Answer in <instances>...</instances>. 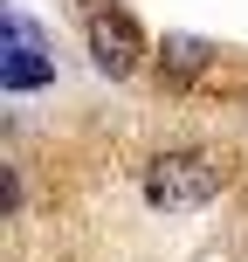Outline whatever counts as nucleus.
Segmentation results:
<instances>
[{
    "instance_id": "nucleus-4",
    "label": "nucleus",
    "mask_w": 248,
    "mask_h": 262,
    "mask_svg": "<svg viewBox=\"0 0 248 262\" xmlns=\"http://www.w3.org/2000/svg\"><path fill=\"white\" fill-rule=\"evenodd\" d=\"M207 62H214V49H207V41H193V35H172L166 49H159V69H166L172 83H193Z\"/></svg>"
},
{
    "instance_id": "nucleus-5",
    "label": "nucleus",
    "mask_w": 248,
    "mask_h": 262,
    "mask_svg": "<svg viewBox=\"0 0 248 262\" xmlns=\"http://www.w3.org/2000/svg\"><path fill=\"white\" fill-rule=\"evenodd\" d=\"M83 7H104V0H83Z\"/></svg>"
},
{
    "instance_id": "nucleus-3",
    "label": "nucleus",
    "mask_w": 248,
    "mask_h": 262,
    "mask_svg": "<svg viewBox=\"0 0 248 262\" xmlns=\"http://www.w3.org/2000/svg\"><path fill=\"white\" fill-rule=\"evenodd\" d=\"M49 76H55V62H49V49H41L35 21L7 14V62H0V83H7V90H41Z\"/></svg>"
},
{
    "instance_id": "nucleus-1",
    "label": "nucleus",
    "mask_w": 248,
    "mask_h": 262,
    "mask_svg": "<svg viewBox=\"0 0 248 262\" xmlns=\"http://www.w3.org/2000/svg\"><path fill=\"white\" fill-rule=\"evenodd\" d=\"M214 193H221V166H214L207 152H166V159H152V172H145V200L166 207V214L207 207Z\"/></svg>"
},
{
    "instance_id": "nucleus-2",
    "label": "nucleus",
    "mask_w": 248,
    "mask_h": 262,
    "mask_svg": "<svg viewBox=\"0 0 248 262\" xmlns=\"http://www.w3.org/2000/svg\"><path fill=\"white\" fill-rule=\"evenodd\" d=\"M83 35H90V62L104 69V76H131V69L145 62V35H138V21H131V14H118V7H90Z\"/></svg>"
}]
</instances>
